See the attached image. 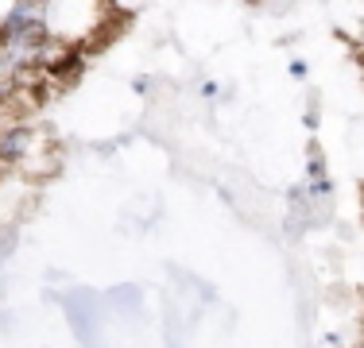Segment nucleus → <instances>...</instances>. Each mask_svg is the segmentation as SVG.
I'll return each instance as SVG.
<instances>
[{"instance_id": "nucleus-1", "label": "nucleus", "mask_w": 364, "mask_h": 348, "mask_svg": "<svg viewBox=\"0 0 364 348\" xmlns=\"http://www.w3.org/2000/svg\"><path fill=\"white\" fill-rule=\"evenodd\" d=\"M31 147H36V132L23 124H12L0 132V163H23L28 167L31 159Z\"/></svg>"}, {"instance_id": "nucleus-2", "label": "nucleus", "mask_w": 364, "mask_h": 348, "mask_svg": "<svg viewBox=\"0 0 364 348\" xmlns=\"http://www.w3.org/2000/svg\"><path fill=\"white\" fill-rule=\"evenodd\" d=\"M16 85H20V70L8 62L4 55H0V101H8L16 93Z\"/></svg>"}]
</instances>
